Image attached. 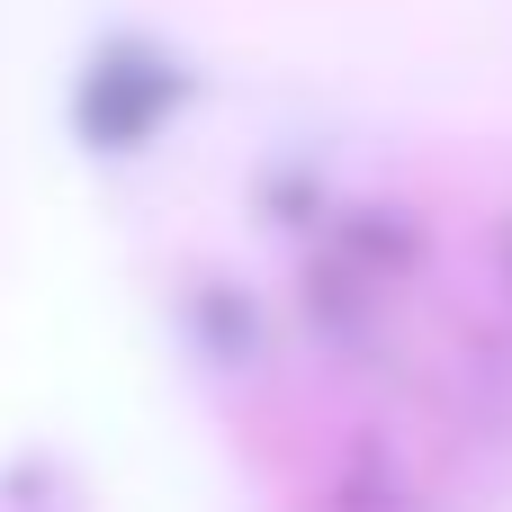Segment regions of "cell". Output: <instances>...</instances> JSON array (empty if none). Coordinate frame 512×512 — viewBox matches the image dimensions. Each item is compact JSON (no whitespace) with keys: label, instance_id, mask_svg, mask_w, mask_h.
<instances>
[{"label":"cell","instance_id":"cell-1","mask_svg":"<svg viewBox=\"0 0 512 512\" xmlns=\"http://www.w3.org/2000/svg\"><path fill=\"white\" fill-rule=\"evenodd\" d=\"M180 99H189L180 54H162V45L126 36V45H99V54H90L72 117H81V135H90L99 153H135V144H153V135L171 126V108H180Z\"/></svg>","mask_w":512,"mask_h":512}]
</instances>
